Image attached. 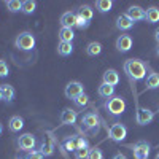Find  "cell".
I'll return each mask as SVG.
<instances>
[{
	"instance_id": "obj_1",
	"label": "cell",
	"mask_w": 159,
	"mask_h": 159,
	"mask_svg": "<svg viewBox=\"0 0 159 159\" xmlns=\"http://www.w3.org/2000/svg\"><path fill=\"white\" fill-rule=\"evenodd\" d=\"M124 72L130 81H140L147 76V67L140 59H127L124 62Z\"/></svg>"
},
{
	"instance_id": "obj_2",
	"label": "cell",
	"mask_w": 159,
	"mask_h": 159,
	"mask_svg": "<svg viewBox=\"0 0 159 159\" xmlns=\"http://www.w3.org/2000/svg\"><path fill=\"white\" fill-rule=\"evenodd\" d=\"M103 107H105V110H107L111 116H121V115L126 111L127 105H126L124 97H121V96H113V97H110V99L105 100Z\"/></svg>"
},
{
	"instance_id": "obj_3",
	"label": "cell",
	"mask_w": 159,
	"mask_h": 159,
	"mask_svg": "<svg viewBox=\"0 0 159 159\" xmlns=\"http://www.w3.org/2000/svg\"><path fill=\"white\" fill-rule=\"evenodd\" d=\"M35 43H37V40H35V35L32 32H21L16 40H15V46L18 49H22V51H30L35 48Z\"/></svg>"
},
{
	"instance_id": "obj_4",
	"label": "cell",
	"mask_w": 159,
	"mask_h": 159,
	"mask_svg": "<svg viewBox=\"0 0 159 159\" xmlns=\"http://www.w3.org/2000/svg\"><path fill=\"white\" fill-rule=\"evenodd\" d=\"M81 124H83V127L86 130H91V132L96 134V132L99 130V127H100V118H99V115L96 111H89V113H86L83 116Z\"/></svg>"
},
{
	"instance_id": "obj_5",
	"label": "cell",
	"mask_w": 159,
	"mask_h": 159,
	"mask_svg": "<svg viewBox=\"0 0 159 159\" xmlns=\"http://www.w3.org/2000/svg\"><path fill=\"white\" fill-rule=\"evenodd\" d=\"M126 137H127V129H126L124 124L115 123V124L110 126V129H108V139L110 140H113L116 143H121Z\"/></svg>"
},
{
	"instance_id": "obj_6",
	"label": "cell",
	"mask_w": 159,
	"mask_h": 159,
	"mask_svg": "<svg viewBox=\"0 0 159 159\" xmlns=\"http://www.w3.org/2000/svg\"><path fill=\"white\" fill-rule=\"evenodd\" d=\"M132 153H134L135 159H148L151 153V145L145 140H140L132 145Z\"/></svg>"
},
{
	"instance_id": "obj_7",
	"label": "cell",
	"mask_w": 159,
	"mask_h": 159,
	"mask_svg": "<svg viewBox=\"0 0 159 159\" xmlns=\"http://www.w3.org/2000/svg\"><path fill=\"white\" fill-rule=\"evenodd\" d=\"M16 143H18V148H19V150L30 153V151L37 147V139H35L34 134H22V135L18 137Z\"/></svg>"
},
{
	"instance_id": "obj_8",
	"label": "cell",
	"mask_w": 159,
	"mask_h": 159,
	"mask_svg": "<svg viewBox=\"0 0 159 159\" xmlns=\"http://www.w3.org/2000/svg\"><path fill=\"white\" fill-rule=\"evenodd\" d=\"M154 119V113L150 108H145V107H139L137 113H135V121L139 126H147L150 123H153Z\"/></svg>"
},
{
	"instance_id": "obj_9",
	"label": "cell",
	"mask_w": 159,
	"mask_h": 159,
	"mask_svg": "<svg viewBox=\"0 0 159 159\" xmlns=\"http://www.w3.org/2000/svg\"><path fill=\"white\" fill-rule=\"evenodd\" d=\"M65 97L67 99H72V100H75L78 96H81V94H84V86L80 83V81H70L67 86H65Z\"/></svg>"
},
{
	"instance_id": "obj_10",
	"label": "cell",
	"mask_w": 159,
	"mask_h": 159,
	"mask_svg": "<svg viewBox=\"0 0 159 159\" xmlns=\"http://www.w3.org/2000/svg\"><path fill=\"white\" fill-rule=\"evenodd\" d=\"M132 43H134V42H132V37L130 35H127V34L119 35L116 38V49L119 52H127L132 48Z\"/></svg>"
},
{
	"instance_id": "obj_11",
	"label": "cell",
	"mask_w": 159,
	"mask_h": 159,
	"mask_svg": "<svg viewBox=\"0 0 159 159\" xmlns=\"http://www.w3.org/2000/svg\"><path fill=\"white\" fill-rule=\"evenodd\" d=\"M145 13H147V10H143L142 7H139V5H132V7H129V10L126 11V15L134 21V22H137V21H145Z\"/></svg>"
},
{
	"instance_id": "obj_12",
	"label": "cell",
	"mask_w": 159,
	"mask_h": 159,
	"mask_svg": "<svg viewBox=\"0 0 159 159\" xmlns=\"http://www.w3.org/2000/svg\"><path fill=\"white\" fill-rule=\"evenodd\" d=\"M76 118H78V113L73 108H64V111L61 113V123L65 126H72L76 123Z\"/></svg>"
},
{
	"instance_id": "obj_13",
	"label": "cell",
	"mask_w": 159,
	"mask_h": 159,
	"mask_svg": "<svg viewBox=\"0 0 159 159\" xmlns=\"http://www.w3.org/2000/svg\"><path fill=\"white\" fill-rule=\"evenodd\" d=\"M134 21H132L126 13H123V15H119L118 16V19H116V27L119 29V30H130L132 27H134Z\"/></svg>"
},
{
	"instance_id": "obj_14",
	"label": "cell",
	"mask_w": 159,
	"mask_h": 159,
	"mask_svg": "<svg viewBox=\"0 0 159 159\" xmlns=\"http://www.w3.org/2000/svg\"><path fill=\"white\" fill-rule=\"evenodd\" d=\"M75 22H76V15L73 11H67L61 16V27L72 29V27H75Z\"/></svg>"
},
{
	"instance_id": "obj_15",
	"label": "cell",
	"mask_w": 159,
	"mask_h": 159,
	"mask_svg": "<svg viewBox=\"0 0 159 159\" xmlns=\"http://www.w3.org/2000/svg\"><path fill=\"white\" fill-rule=\"evenodd\" d=\"M102 83H107L110 86H116L119 83V73L115 70V69H108V70H105L103 73V81Z\"/></svg>"
},
{
	"instance_id": "obj_16",
	"label": "cell",
	"mask_w": 159,
	"mask_h": 159,
	"mask_svg": "<svg viewBox=\"0 0 159 159\" xmlns=\"http://www.w3.org/2000/svg\"><path fill=\"white\" fill-rule=\"evenodd\" d=\"M62 147H64V150L75 153L76 148H78V137L76 135H67L62 142Z\"/></svg>"
},
{
	"instance_id": "obj_17",
	"label": "cell",
	"mask_w": 159,
	"mask_h": 159,
	"mask_svg": "<svg viewBox=\"0 0 159 159\" xmlns=\"http://www.w3.org/2000/svg\"><path fill=\"white\" fill-rule=\"evenodd\" d=\"M97 94L102 97V99H110L115 96V86H110L107 83H102L97 89Z\"/></svg>"
},
{
	"instance_id": "obj_18",
	"label": "cell",
	"mask_w": 159,
	"mask_h": 159,
	"mask_svg": "<svg viewBox=\"0 0 159 159\" xmlns=\"http://www.w3.org/2000/svg\"><path fill=\"white\" fill-rule=\"evenodd\" d=\"M24 127V119L21 116H11L8 121V129L11 132H19Z\"/></svg>"
},
{
	"instance_id": "obj_19",
	"label": "cell",
	"mask_w": 159,
	"mask_h": 159,
	"mask_svg": "<svg viewBox=\"0 0 159 159\" xmlns=\"http://www.w3.org/2000/svg\"><path fill=\"white\" fill-rule=\"evenodd\" d=\"M145 21L150 22V24H154V22H159V8L157 7H150L145 13Z\"/></svg>"
},
{
	"instance_id": "obj_20",
	"label": "cell",
	"mask_w": 159,
	"mask_h": 159,
	"mask_svg": "<svg viewBox=\"0 0 159 159\" xmlns=\"http://www.w3.org/2000/svg\"><path fill=\"white\" fill-rule=\"evenodd\" d=\"M145 88H147V89H157V88H159V73L151 72V73L147 76Z\"/></svg>"
},
{
	"instance_id": "obj_21",
	"label": "cell",
	"mask_w": 159,
	"mask_h": 159,
	"mask_svg": "<svg viewBox=\"0 0 159 159\" xmlns=\"http://www.w3.org/2000/svg\"><path fill=\"white\" fill-rule=\"evenodd\" d=\"M73 52V45L72 43H67V42H59L57 45V54L59 56H70Z\"/></svg>"
},
{
	"instance_id": "obj_22",
	"label": "cell",
	"mask_w": 159,
	"mask_h": 159,
	"mask_svg": "<svg viewBox=\"0 0 159 159\" xmlns=\"http://www.w3.org/2000/svg\"><path fill=\"white\" fill-rule=\"evenodd\" d=\"M86 52H88V56L96 57V56H99L100 52H102V45H100L99 42H91V43L86 46Z\"/></svg>"
},
{
	"instance_id": "obj_23",
	"label": "cell",
	"mask_w": 159,
	"mask_h": 159,
	"mask_svg": "<svg viewBox=\"0 0 159 159\" xmlns=\"http://www.w3.org/2000/svg\"><path fill=\"white\" fill-rule=\"evenodd\" d=\"M59 38H61V42H67V43H72V40L75 38L73 29L61 27V30H59Z\"/></svg>"
},
{
	"instance_id": "obj_24",
	"label": "cell",
	"mask_w": 159,
	"mask_h": 159,
	"mask_svg": "<svg viewBox=\"0 0 159 159\" xmlns=\"http://www.w3.org/2000/svg\"><path fill=\"white\" fill-rule=\"evenodd\" d=\"M2 91H3V100L11 103L15 99V88L11 84H2Z\"/></svg>"
},
{
	"instance_id": "obj_25",
	"label": "cell",
	"mask_w": 159,
	"mask_h": 159,
	"mask_svg": "<svg viewBox=\"0 0 159 159\" xmlns=\"http://www.w3.org/2000/svg\"><path fill=\"white\" fill-rule=\"evenodd\" d=\"M96 8L100 13H108L113 8V2H111V0H97V2H96Z\"/></svg>"
},
{
	"instance_id": "obj_26",
	"label": "cell",
	"mask_w": 159,
	"mask_h": 159,
	"mask_svg": "<svg viewBox=\"0 0 159 159\" xmlns=\"http://www.w3.org/2000/svg\"><path fill=\"white\" fill-rule=\"evenodd\" d=\"M78 15L81 16L83 19H86V21H91L92 16H94V10H92L89 5H81V7H80Z\"/></svg>"
},
{
	"instance_id": "obj_27",
	"label": "cell",
	"mask_w": 159,
	"mask_h": 159,
	"mask_svg": "<svg viewBox=\"0 0 159 159\" xmlns=\"http://www.w3.org/2000/svg\"><path fill=\"white\" fill-rule=\"evenodd\" d=\"M37 8V2L35 0H25V2H22V13L24 15H34V11Z\"/></svg>"
},
{
	"instance_id": "obj_28",
	"label": "cell",
	"mask_w": 159,
	"mask_h": 159,
	"mask_svg": "<svg viewBox=\"0 0 159 159\" xmlns=\"http://www.w3.org/2000/svg\"><path fill=\"white\" fill-rule=\"evenodd\" d=\"M5 5H7L8 11H11V13H18L22 10V2H19V0H7Z\"/></svg>"
},
{
	"instance_id": "obj_29",
	"label": "cell",
	"mask_w": 159,
	"mask_h": 159,
	"mask_svg": "<svg viewBox=\"0 0 159 159\" xmlns=\"http://www.w3.org/2000/svg\"><path fill=\"white\" fill-rule=\"evenodd\" d=\"M40 153L45 156H51L52 153H54V145H52L51 142H43L42 143V147H40Z\"/></svg>"
},
{
	"instance_id": "obj_30",
	"label": "cell",
	"mask_w": 159,
	"mask_h": 159,
	"mask_svg": "<svg viewBox=\"0 0 159 159\" xmlns=\"http://www.w3.org/2000/svg\"><path fill=\"white\" fill-rule=\"evenodd\" d=\"M73 102H75V105L78 108H84V107H88V103H89V97L86 94H81V96H78Z\"/></svg>"
},
{
	"instance_id": "obj_31",
	"label": "cell",
	"mask_w": 159,
	"mask_h": 159,
	"mask_svg": "<svg viewBox=\"0 0 159 159\" xmlns=\"http://www.w3.org/2000/svg\"><path fill=\"white\" fill-rule=\"evenodd\" d=\"M75 27H76V29H80V30L88 29V27H89V21L83 19L80 15H76V22H75Z\"/></svg>"
},
{
	"instance_id": "obj_32",
	"label": "cell",
	"mask_w": 159,
	"mask_h": 159,
	"mask_svg": "<svg viewBox=\"0 0 159 159\" xmlns=\"http://www.w3.org/2000/svg\"><path fill=\"white\" fill-rule=\"evenodd\" d=\"M88 159H103V153H102V150H100V148H97V147L91 148Z\"/></svg>"
},
{
	"instance_id": "obj_33",
	"label": "cell",
	"mask_w": 159,
	"mask_h": 159,
	"mask_svg": "<svg viewBox=\"0 0 159 159\" xmlns=\"http://www.w3.org/2000/svg\"><path fill=\"white\" fill-rule=\"evenodd\" d=\"M91 148H78L75 151V159H88Z\"/></svg>"
},
{
	"instance_id": "obj_34",
	"label": "cell",
	"mask_w": 159,
	"mask_h": 159,
	"mask_svg": "<svg viewBox=\"0 0 159 159\" xmlns=\"http://www.w3.org/2000/svg\"><path fill=\"white\" fill-rule=\"evenodd\" d=\"M8 73H10V69H8L7 62L0 59V78H5V76H8Z\"/></svg>"
},
{
	"instance_id": "obj_35",
	"label": "cell",
	"mask_w": 159,
	"mask_h": 159,
	"mask_svg": "<svg viewBox=\"0 0 159 159\" xmlns=\"http://www.w3.org/2000/svg\"><path fill=\"white\" fill-rule=\"evenodd\" d=\"M24 159H43V154L40 151H30Z\"/></svg>"
},
{
	"instance_id": "obj_36",
	"label": "cell",
	"mask_w": 159,
	"mask_h": 159,
	"mask_svg": "<svg viewBox=\"0 0 159 159\" xmlns=\"http://www.w3.org/2000/svg\"><path fill=\"white\" fill-rule=\"evenodd\" d=\"M111 159H127V157H126V156H124L123 153H116V154H115V156H113Z\"/></svg>"
},
{
	"instance_id": "obj_37",
	"label": "cell",
	"mask_w": 159,
	"mask_h": 159,
	"mask_svg": "<svg viewBox=\"0 0 159 159\" xmlns=\"http://www.w3.org/2000/svg\"><path fill=\"white\" fill-rule=\"evenodd\" d=\"M154 38H156V42H157V45H159V27L154 30Z\"/></svg>"
},
{
	"instance_id": "obj_38",
	"label": "cell",
	"mask_w": 159,
	"mask_h": 159,
	"mask_svg": "<svg viewBox=\"0 0 159 159\" xmlns=\"http://www.w3.org/2000/svg\"><path fill=\"white\" fill-rule=\"evenodd\" d=\"M0 100H3V91H2V86H0Z\"/></svg>"
},
{
	"instance_id": "obj_39",
	"label": "cell",
	"mask_w": 159,
	"mask_h": 159,
	"mask_svg": "<svg viewBox=\"0 0 159 159\" xmlns=\"http://www.w3.org/2000/svg\"><path fill=\"white\" fill-rule=\"evenodd\" d=\"M2 132H3V124L0 123V135H2Z\"/></svg>"
},
{
	"instance_id": "obj_40",
	"label": "cell",
	"mask_w": 159,
	"mask_h": 159,
	"mask_svg": "<svg viewBox=\"0 0 159 159\" xmlns=\"http://www.w3.org/2000/svg\"><path fill=\"white\" fill-rule=\"evenodd\" d=\"M156 54L159 56V45H157V48H156Z\"/></svg>"
},
{
	"instance_id": "obj_41",
	"label": "cell",
	"mask_w": 159,
	"mask_h": 159,
	"mask_svg": "<svg viewBox=\"0 0 159 159\" xmlns=\"http://www.w3.org/2000/svg\"><path fill=\"white\" fill-rule=\"evenodd\" d=\"M156 159H159V153H157V156H156Z\"/></svg>"
}]
</instances>
